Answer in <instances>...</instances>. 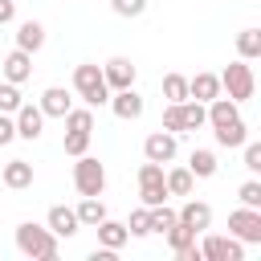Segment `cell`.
Listing matches in <instances>:
<instances>
[{
  "mask_svg": "<svg viewBox=\"0 0 261 261\" xmlns=\"http://www.w3.org/2000/svg\"><path fill=\"white\" fill-rule=\"evenodd\" d=\"M41 114L45 118H65V110L73 106V98H69V90H61V86H49L45 94H41Z\"/></svg>",
  "mask_w": 261,
  "mask_h": 261,
  "instance_id": "9a60e30c",
  "label": "cell"
},
{
  "mask_svg": "<svg viewBox=\"0 0 261 261\" xmlns=\"http://www.w3.org/2000/svg\"><path fill=\"white\" fill-rule=\"evenodd\" d=\"M90 151V130H65V155H86Z\"/></svg>",
  "mask_w": 261,
  "mask_h": 261,
  "instance_id": "1f68e13d",
  "label": "cell"
},
{
  "mask_svg": "<svg viewBox=\"0 0 261 261\" xmlns=\"http://www.w3.org/2000/svg\"><path fill=\"white\" fill-rule=\"evenodd\" d=\"M245 139H249V126H245L241 118H232V122L216 126V143H220V147H241Z\"/></svg>",
  "mask_w": 261,
  "mask_h": 261,
  "instance_id": "484cf974",
  "label": "cell"
},
{
  "mask_svg": "<svg viewBox=\"0 0 261 261\" xmlns=\"http://www.w3.org/2000/svg\"><path fill=\"white\" fill-rule=\"evenodd\" d=\"M102 77H106V86H110V90H126V86H135L139 69L130 65V57H110V61L102 65Z\"/></svg>",
  "mask_w": 261,
  "mask_h": 261,
  "instance_id": "30bf717a",
  "label": "cell"
},
{
  "mask_svg": "<svg viewBox=\"0 0 261 261\" xmlns=\"http://www.w3.org/2000/svg\"><path fill=\"white\" fill-rule=\"evenodd\" d=\"M73 212H77V224H86V228H94L98 220H106V204H102V196H82V204H77Z\"/></svg>",
  "mask_w": 261,
  "mask_h": 261,
  "instance_id": "603a6c76",
  "label": "cell"
},
{
  "mask_svg": "<svg viewBox=\"0 0 261 261\" xmlns=\"http://www.w3.org/2000/svg\"><path fill=\"white\" fill-rule=\"evenodd\" d=\"M179 106V130H200L204 122H208V114H204V102H196V98H184V102H175Z\"/></svg>",
  "mask_w": 261,
  "mask_h": 261,
  "instance_id": "44dd1931",
  "label": "cell"
},
{
  "mask_svg": "<svg viewBox=\"0 0 261 261\" xmlns=\"http://www.w3.org/2000/svg\"><path fill=\"white\" fill-rule=\"evenodd\" d=\"M41 45H45V24H41V20H24V24L16 29V49L37 53Z\"/></svg>",
  "mask_w": 261,
  "mask_h": 261,
  "instance_id": "ffe728a7",
  "label": "cell"
},
{
  "mask_svg": "<svg viewBox=\"0 0 261 261\" xmlns=\"http://www.w3.org/2000/svg\"><path fill=\"white\" fill-rule=\"evenodd\" d=\"M163 130L179 135V106H175V102H167V110H163Z\"/></svg>",
  "mask_w": 261,
  "mask_h": 261,
  "instance_id": "8d00e7d4",
  "label": "cell"
},
{
  "mask_svg": "<svg viewBox=\"0 0 261 261\" xmlns=\"http://www.w3.org/2000/svg\"><path fill=\"white\" fill-rule=\"evenodd\" d=\"M0 179H4V188L20 192V188H29V184H33V163H29V159H8V163H4V171H0Z\"/></svg>",
  "mask_w": 261,
  "mask_h": 261,
  "instance_id": "2e32d148",
  "label": "cell"
},
{
  "mask_svg": "<svg viewBox=\"0 0 261 261\" xmlns=\"http://www.w3.org/2000/svg\"><path fill=\"white\" fill-rule=\"evenodd\" d=\"M16 16V0H0V24H8Z\"/></svg>",
  "mask_w": 261,
  "mask_h": 261,
  "instance_id": "f35d334b",
  "label": "cell"
},
{
  "mask_svg": "<svg viewBox=\"0 0 261 261\" xmlns=\"http://www.w3.org/2000/svg\"><path fill=\"white\" fill-rule=\"evenodd\" d=\"M237 53L245 61H257L261 57V29H241L237 33Z\"/></svg>",
  "mask_w": 261,
  "mask_h": 261,
  "instance_id": "d4e9b609",
  "label": "cell"
},
{
  "mask_svg": "<svg viewBox=\"0 0 261 261\" xmlns=\"http://www.w3.org/2000/svg\"><path fill=\"white\" fill-rule=\"evenodd\" d=\"M241 147H245V167L257 175V171H261V143H249V139H245Z\"/></svg>",
  "mask_w": 261,
  "mask_h": 261,
  "instance_id": "d590c367",
  "label": "cell"
},
{
  "mask_svg": "<svg viewBox=\"0 0 261 261\" xmlns=\"http://www.w3.org/2000/svg\"><path fill=\"white\" fill-rule=\"evenodd\" d=\"M200 257H204V261H245V245H241L237 237H216V232H208L204 245H200Z\"/></svg>",
  "mask_w": 261,
  "mask_h": 261,
  "instance_id": "52a82bcc",
  "label": "cell"
},
{
  "mask_svg": "<svg viewBox=\"0 0 261 261\" xmlns=\"http://www.w3.org/2000/svg\"><path fill=\"white\" fill-rule=\"evenodd\" d=\"M143 155L151 159V163H171L175 159V135L171 130H155V135H147V143H143Z\"/></svg>",
  "mask_w": 261,
  "mask_h": 261,
  "instance_id": "8fae6325",
  "label": "cell"
},
{
  "mask_svg": "<svg viewBox=\"0 0 261 261\" xmlns=\"http://www.w3.org/2000/svg\"><path fill=\"white\" fill-rule=\"evenodd\" d=\"M65 130H94V110L82 106V110H65Z\"/></svg>",
  "mask_w": 261,
  "mask_h": 261,
  "instance_id": "f1b7e54d",
  "label": "cell"
},
{
  "mask_svg": "<svg viewBox=\"0 0 261 261\" xmlns=\"http://www.w3.org/2000/svg\"><path fill=\"white\" fill-rule=\"evenodd\" d=\"M126 232H130V237H147V232H151V208H147V204L130 212V220H126Z\"/></svg>",
  "mask_w": 261,
  "mask_h": 261,
  "instance_id": "4dcf8cb0",
  "label": "cell"
},
{
  "mask_svg": "<svg viewBox=\"0 0 261 261\" xmlns=\"http://www.w3.org/2000/svg\"><path fill=\"white\" fill-rule=\"evenodd\" d=\"M16 249H20L24 257H33V261H53V257H57V237H53L45 224L24 220V224L16 228Z\"/></svg>",
  "mask_w": 261,
  "mask_h": 261,
  "instance_id": "6da1fadb",
  "label": "cell"
},
{
  "mask_svg": "<svg viewBox=\"0 0 261 261\" xmlns=\"http://www.w3.org/2000/svg\"><path fill=\"white\" fill-rule=\"evenodd\" d=\"M163 184H167V196H192V184H196V175L188 171V167H163Z\"/></svg>",
  "mask_w": 261,
  "mask_h": 261,
  "instance_id": "7402d4cb",
  "label": "cell"
},
{
  "mask_svg": "<svg viewBox=\"0 0 261 261\" xmlns=\"http://www.w3.org/2000/svg\"><path fill=\"white\" fill-rule=\"evenodd\" d=\"M139 200L147 204V208H155V204H167V184H163V163H143L139 167Z\"/></svg>",
  "mask_w": 261,
  "mask_h": 261,
  "instance_id": "5b68a950",
  "label": "cell"
},
{
  "mask_svg": "<svg viewBox=\"0 0 261 261\" xmlns=\"http://www.w3.org/2000/svg\"><path fill=\"white\" fill-rule=\"evenodd\" d=\"M220 94V77L216 73H196V77H188V98H196V102H212Z\"/></svg>",
  "mask_w": 261,
  "mask_h": 261,
  "instance_id": "ac0fdd59",
  "label": "cell"
},
{
  "mask_svg": "<svg viewBox=\"0 0 261 261\" xmlns=\"http://www.w3.org/2000/svg\"><path fill=\"white\" fill-rule=\"evenodd\" d=\"M110 110H114V118L135 122V118H143V98L135 94V86H126V90H110Z\"/></svg>",
  "mask_w": 261,
  "mask_h": 261,
  "instance_id": "9c48e42d",
  "label": "cell"
},
{
  "mask_svg": "<svg viewBox=\"0 0 261 261\" xmlns=\"http://www.w3.org/2000/svg\"><path fill=\"white\" fill-rule=\"evenodd\" d=\"M16 139V122H12V114H0V147H8Z\"/></svg>",
  "mask_w": 261,
  "mask_h": 261,
  "instance_id": "74e56055",
  "label": "cell"
},
{
  "mask_svg": "<svg viewBox=\"0 0 261 261\" xmlns=\"http://www.w3.org/2000/svg\"><path fill=\"white\" fill-rule=\"evenodd\" d=\"M228 237H237L241 245H261V208H237L228 216Z\"/></svg>",
  "mask_w": 261,
  "mask_h": 261,
  "instance_id": "8992f818",
  "label": "cell"
},
{
  "mask_svg": "<svg viewBox=\"0 0 261 261\" xmlns=\"http://www.w3.org/2000/svg\"><path fill=\"white\" fill-rule=\"evenodd\" d=\"M20 102H24L20 98V86L16 82H0V114H16Z\"/></svg>",
  "mask_w": 261,
  "mask_h": 261,
  "instance_id": "f546056e",
  "label": "cell"
},
{
  "mask_svg": "<svg viewBox=\"0 0 261 261\" xmlns=\"http://www.w3.org/2000/svg\"><path fill=\"white\" fill-rule=\"evenodd\" d=\"M204 114H208V126H212V130H216V126H224V122H232V118H241L237 102H232V98H220V94L204 106Z\"/></svg>",
  "mask_w": 261,
  "mask_h": 261,
  "instance_id": "d6986e66",
  "label": "cell"
},
{
  "mask_svg": "<svg viewBox=\"0 0 261 261\" xmlns=\"http://www.w3.org/2000/svg\"><path fill=\"white\" fill-rule=\"evenodd\" d=\"M163 98L167 102H184L188 98V77L184 73H167L163 77Z\"/></svg>",
  "mask_w": 261,
  "mask_h": 261,
  "instance_id": "83f0119b",
  "label": "cell"
},
{
  "mask_svg": "<svg viewBox=\"0 0 261 261\" xmlns=\"http://www.w3.org/2000/svg\"><path fill=\"white\" fill-rule=\"evenodd\" d=\"M73 90H77V98L86 106H106L110 102V86L102 77V65H94V61H82L73 69Z\"/></svg>",
  "mask_w": 261,
  "mask_h": 261,
  "instance_id": "7a4b0ae2",
  "label": "cell"
},
{
  "mask_svg": "<svg viewBox=\"0 0 261 261\" xmlns=\"http://www.w3.org/2000/svg\"><path fill=\"white\" fill-rule=\"evenodd\" d=\"M110 8L118 16H143L147 12V0H110Z\"/></svg>",
  "mask_w": 261,
  "mask_h": 261,
  "instance_id": "e575fe53",
  "label": "cell"
},
{
  "mask_svg": "<svg viewBox=\"0 0 261 261\" xmlns=\"http://www.w3.org/2000/svg\"><path fill=\"white\" fill-rule=\"evenodd\" d=\"M188 171H192L196 179H212V175H216V155L204 151V147H196V151L188 155Z\"/></svg>",
  "mask_w": 261,
  "mask_h": 261,
  "instance_id": "cb8c5ba5",
  "label": "cell"
},
{
  "mask_svg": "<svg viewBox=\"0 0 261 261\" xmlns=\"http://www.w3.org/2000/svg\"><path fill=\"white\" fill-rule=\"evenodd\" d=\"M171 224H175V212H171L167 204H155V208H151V232H167Z\"/></svg>",
  "mask_w": 261,
  "mask_h": 261,
  "instance_id": "836d02e7",
  "label": "cell"
},
{
  "mask_svg": "<svg viewBox=\"0 0 261 261\" xmlns=\"http://www.w3.org/2000/svg\"><path fill=\"white\" fill-rule=\"evenodd\" d=\"M220 90L241 106V102H249L253 98V90H257V77H253V65L241 57V61H228L224 65V73H220Z\"/></svg>",
  "mask_w": 261,
  "mask_h": 261,
  "instance_id": "3957f363",
  "label": "cell"
},
{
  "mask_svg": "<svg viewBox=\"0 0 261 261\" xmlns=\"http://www.w3.org/2000/svg\"><path fill=\"white\" fill-rule=\"evenodd\" d=\"M12 122H16V139L37 143V139L45 135V114H41V106H33V102H20L16 114H12Z\"/></svg>",
  "mask_w": 261,
  "mask_h": 261,
  "instance_id": "ba28073f",
  "label": "cell"
},
{
  "mask_svg": "<svg viewBox=\"0 0 261 261\" xmlns=\"http://www.w3.org/2000/svg\"><path fill=\"white\" fill-rule=\"evenodd\" d=\"M237 200H241L245 208H261V184H257V179H245V184L237 188Z\"/></svg>",
  "mask_w": 261,
  "mask_h": 261,
  "instance_id": "d6a6232c",
  "label": "cell"
},
{
  "mask_svg": "<svg viewBox=\"0 0 261 261\" xmlns=\"http://www.w3.org/2000/svg\"><path fill=\"white\" fill-rule=\"evenodd\" d=\"M175 220L188 224V228H196V232H208V228H212V208H208L204 200H188V204L175 212Z\"/></svg>",
  "mask_w": 261,
  "mask_h": 261,
  "instance_id": "4fadbf2b",
  "label": "cell"
},
{
  "mask_svg": "<svg viewBox=\"0 0 261 261\" xmlns=\"http://www.w3.org/2000/svg\"><path fill=\"white\" fill-rule=\"evenodd\" d=\"M73 188H77V196H102L106 192V167L94 155H77V163H73Z\"/></svg>",
  "mask_w": 261,
  "mask_h": 261,
  "instance_id": "277c9868",
  "label": "cell"
},
{
  "mask_svg": "<svg viewBox=\"0 0 261 261\" xmlns=\"http://www.w3.org/2000/svg\"><path fill=\"white\" fill-rule=\"evenodd\" d=\"M45 228H49V232L61 241V237H73L82 224H77V212H73V208H65V204H53V208H49V216H45Z\"/></svg>",
  "mask_w": 261,
  "mask_h": 261,
  "instance_id": "7c38bea8",
  "label": "cell"
},
{
  "mask_svg": "<svg viewBox=\"0 0 261 261\" xmlns=\"http://www.w3.org/2000/svg\"><path fill=\"white\" fill-rule=\"evenodd\" d=\"M94 228H98V245H102V249H114V253H118V249L130 241L126 224H118V220H110V216H106V220H98Z\"/></svg>",
  "mask_w": 261,
  "mask_h": 261,
  "instance_id": "e0dca14e",
  "label": "cell"
},
{
  "mask_svg": "<svg viewBox=\"0 0 261 261\" xmlns=\"http://www.w3.org/2000/svg\"><path fill=\"white\" fill-rule=\"evenodd\" d=\"M163 237H167V245H171V249H175V253H184V249H188V245H196V237H200V232H196V228H188V224H179V220H175V224H171V228H167V232H163Z\"/></svg>",
  "mask_w": 261,
  "mask_h": 261,
  "instance_id": "4316f807",
  "label": "cell"
},
{
  "mask_svg": "<svg viewBox=\"0 0 261 261\" xmlns=\"http://www.w3.org/2000/svg\"><path fill=\"white\" fill-rule=\"evenodd\" d=\"M0 73H4V82H29V73H33V53H24V49H12L8 57H4V65H0Z\"/></svg>",
  "mask_w": 261,
  "mask_h": 261,
  "instance_id": "5bb4252c",
  "label": "cell"
}]
</instances>
